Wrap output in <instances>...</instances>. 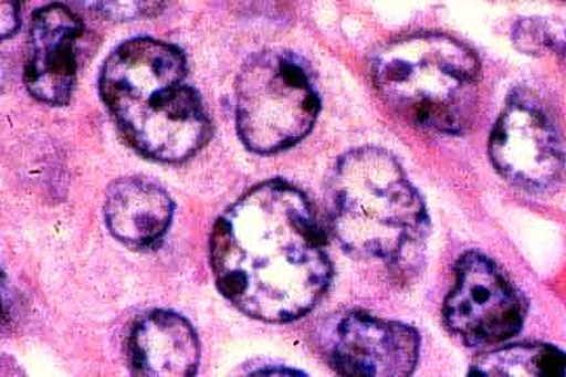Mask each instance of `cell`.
<instances>
[{"mask_svg": "<svg viewBox=\"0 0 566 377\" xmlns=\"http://www.w3.org/2000/svg\"><path fill=\"white\" fill-rule=\"evenodd\" d=\"M210 260L222 295L265 323L306 315L332 274L307 198L281 181L259 185L224 211L211 232Z\"/></svg>", "mask_w": 566, "mask_h": 377, "instance_id": "obj_1", "label": "cell"}, {"mask_svg": "<svg viewBox=\"0 0 566 377\" xmlns=\"http://www.w3.org/2000/svg\"><path fill=\"white\" fill-rule=\"evenodd\" d=\"M186 56L153 39H133L105 61L101 94L129 144L147 158L179 163L210 137V119L187 83Z\"/></svg>", "mask_w": 566, "mask_h": 377, "instance_id": "obj_2", "label": "cell"}, {"mask_svg": "<svg viewBox=\"0 0 566 377\" xmlns=\"http://www.w3.org/2000/svg\"><path fill=\"white\" fill-rule=\"evenodd\" d=\"M328 189L332 230L357 258L399 262L423 239L427 210L419 191L385 149L346 154Z\"/></svg>", "mask_w": 566, "mask_h": 377, "instance_id": "obj_3", "label": "cell"}, {"mask_svg": "<svg viewBox=\"0 0 566 377\" xmlns=\"http://www.w3.org/2000/svg\"><path fill=\"white\" fill-rule=\"evenodd\" d=\"M371 73L385 102L416 126L458 134L478 115L479 62L449 35L417 33L389 42L375 55Z\"/></svg>", "mask_w": 566, "mask_h": 377, "instance_id": "obj_4", "label": "cell"}, {"mask_svg": "<svg viewBox=\"0 0 566 377\" xmlns=\"http://www.w3.org/2000/svg\"><path fill=\"white\" fill-rule=\"evenodd\" d=\"M321 109L313 80L295 55L266 50L244 63L237 82V125L244 145L274 154L298 144Z\"/></svg>", "mask_w": 566, "mask_h": 377, "instance_id": "obj_5", "label": "cell"}, {"mask_svg": "<svg viewBox=\"0 0 566 377\" xmlns=\"http://www.w3.org/2000/svg\"><path fill=\"white\" fill-rule=\"evenodd\" d=\"M443 315L446 325L465 344L495 345L521 331L525 304L490 259L469 252L458 262Z\"/></svg>", "mask_w": 566, "mask_h": 377, "instance_id": "obj_6", "label": "cell"}, {"mask_svg": "<svg viewBox=\"0 0 566 377\" xmlns=\"http://www.w3.org/2000/svg\"><path fill=\"white\" fill-rule=\"evenodd\" d=\"M493 165L506 180L527 190H546L562 180L564 147L560 134L543 106L515 95L491 135Z\"/></svg>", "mask_w": 566, "mask_h": 377, "instance_id": "obj_7", "label": "cell"}, {"mask_svg": "<svg viewBox=\"0 0 566 377\" xmlns=\"http://www.w3.org/2000/svg\"><path fill=\"white\" fill-rule=\"evenodd\" d=\"M322 347L338 374L400 377L415 371L420 338L408 325L349 312L324 326Z\"/></svg>", "mask_w": 566, "mask_h": 377, "instance_id": "obj_8", "label": "cell"}, {"mask_svg": "<svg viewBox=\"0 0 566 377\" xmlns=\"http://www.w3.org/2000/svg\"><path fill=\"white\" fill-rule=\"evenodd\" d=\"M82 21L63 4H49L34 13L24 69L30 94L48 105H65L76 77V42Z\"/></svg>", "mask_w": 566, "mask_h": 377, "instance_id": "obj_9", "label": "cell"}, {"mask_svg": "<svg viewBox=\"0 0 566 377\" xmlns=\"http://www.w3.org/2000/svg\"><path fill=\"white\" fill-rule=\"evenodd\" d=\"M130 366L140 376H192L200 363V343L193 326L179 313L153 311L130 333Z\"/></svg>", "mask_w": 566, "mask_h": 377, "instance_id": "obj_10", "label": "cell"}, {"mask_svg": "<svg viewBox=\"0 0 566 377\" xmlns=\"http://www.w3.org/2000/svg\"><path fill=\"white\" fill-rule=\"evenodd\" d=\"M104 217L109 232L122 243L147 247L157 243L174 218L171 197L146 177H124L106 190Z\"/></svg>", "mask_w": 566, "mask_h": 377, "instance_id": "obj_11", "label": "cell"}, {"mask_svg": "<svg viewBox=\"0 0 566 377\" xmlns=\"http://www.w3.org/2000/svg\"><path fill=\"white\" fill-rule=\"evenodd\" d=\"M565 355L549 345H515L480 355L472 375L557 377L565 375Z\"/></svg>", "mask_w": 566, "mask_h": 377, "instance_id": "obj_12", "label": "cell"}, {"mask_svg": "<svg viewBox=\"0 0 566 377\" xmlns=\"http://www.w3.org/2000/svg\"><path fill=\"white\" fill-rule=\"evenodd\" d=\"M515 34L518 44L530 53H539L555 44V40L551 38L548 27L541 23V21L528 20L521 23Z\"/></svg>", "mask_w": 566, "mask_h": 377, "instance_id": "obj_13", "label": "cell"}, {"mask_svg": "<svg viewBox=\"0 0 566 377\" xmlns=\"http://www.w3.org/2000/svg\"><path fill=\"white\" fill-rule=\"evenodd\" d=\"M104 15L116 20L137 18L139 15H150L160 11L161 3H96L94 4Z\"/></svg>", "mask_w": 566, "mask_h": 377, "instance_id": "obj_14", "label": "cell"}, {"mask_svg": "<svg viewBox=\"0 0 566 377\" xmlns=\"http://www.w3.org/2000/svg\"><path fill=\"white\" fill-rule=\"evenodd\" d=\"M0 21H2L3 39L17 32L19 27V7L17 3L2 2L0 4Z\"/></svg>", "mask_w": 566, "mask_h": 377, "instance_id": "obj_15", "label": "cell"}]
</instances>
